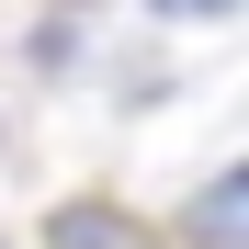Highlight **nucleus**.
I'll use <instances>...</instances> for the list:
<instances>
[{"mask_svg":"<svg viewBox=\"0 0 249 249\" xmlns=\"http://www.w3.org/2000/svg\"><path fill=\"white\" fill-rule=\"evenodd\" d=\"M46 249H170V227L136 215V204H113V193H68L46 215Z\"/></svg>","mask_w":249,"mask_h":249,"instance_id":"1","label":"nucleus"},{"mask_svg":"<svg viewBox=\"0 0 249 249\" xmlns=\"http://www.w3.org/2000/svg\"><path fill=\"white\" fill-rule=\"evenodd\" d=\"M238 215H249V170H215L181 215V249H238Z\"/></svg>","mask_w":249,"mask_h":249,"instance_id":"2","label":"nucleus"},{"mask_svg":"<svg viewBox=\"0 0 249 249\" xmlns=\"http://www.w3.org/2000/svg\"><path fill=\"white\" fill-rule=\"evenodd\" d=\"M34 68H46V79L79 68V23H34Z\"/></svg>","mask_w":249,"mask_h":249,"instance_id":"3","label":"nucleus"},{"mask_svg":"<svg viewBox=\"0 0 249 249\" xmlns=\"http://www.w3.org/2000/svg\"><path fill=\"white\" fill-rule=\"evenodd\" d=\"M147 12H159V23H170V12H193V23H227L238 0H147Z\"/></svg>","mask_w":249,"mask_h":249,"instance_id":"4","label":"nucleus"}]
</instances>
